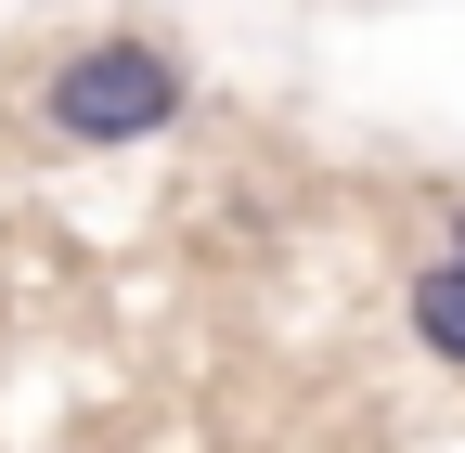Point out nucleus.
<instances>
[{"label": "nucleus", "mask_w": 465, "mask_h": 453, "mask_svg": "<svg viewBox=\"0 0 465 453\" xmlns=\"http://www.w3.org/2000/svg\"><path fill=\"white\" fill-rule=\"evenodd\" d=\"M440 259H465V182L440 195Z\"/></svg>", "instance_id": "nucleus-3"}, {"label": "nucleus", "mask_w": 465, "mask_h": 453, "mask_svg": "<svg viewBox=\"0 0 465 453\" xmlns=\"http://www.w3.org/2000/svg\"><path fill=\"white\" fill-rule=\"evenodd\" d=\"M194 117V52L168 26H78L26 65V130L52 156H143Z\"/></svg>", "instance_id": "nucleus-1"}, {"label": "nucleus", "mask_w": 465, "mask_h": 453, "mask_svg": "<svg viewBox=\"0 0 465 453\" xmlns=\"http://www.w3.org/2000/svg\"><path fill=\"white\" fill-rule=\"evenodd\" d=\"M401 337H414V363H440V376H465V259H414L401 272Z\"/></svg>", "instance_id": "nucleus-2"}]
</instances>
